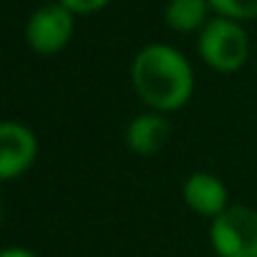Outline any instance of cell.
<instances>
[{"label": "cell", "instance_id": "30bf717a", "mask_svg": "<svg viewBox=\"0 0 257 257\" xmlns=\"http://www.w3.org/2000/svg\"><path fill=\"white\" fill-rule=\"evenodd\" d=\"M61 3L73 13H93V11H101L108 0H61Z\"/></svg>", "mask_w": 257, "mask_h": 257}, {"label": "cell", "instance_id": "ba28073f", "mask_svg": "<svg viewBox=\"0 0 257 257\" xmlns=\"http://www.w3.org/2000/svg\"><path fill=\"white\" fill-rule=\"evenodd\" d=\"M207 0H169L164 8V21L172 31L189 33L204 23Z\"/></svg>", "mask_w": 257, "mask_h": 257}, {"label": "cell", "instance_id": "6da1fadb", "mask_svg": "<svg viewBox=\"0 0 257 257\" xmlns=\"http://www.w3.org/2000/svg\"><path fill=\"white\" fill-rule=\"evenodd\" d=\"M132 86L149 111L169 113L192 98L194 71L177 48L152 43L142 48L132 63Z\"/></svg>", "mask_w": 257, "mask_h": 257}, {"label": "cell", "instance_id": "8fae6325", "mask_svg": "<svg viewBox=\"0 0 257 257\" xmlns=\"http://www.w3.org/2000/svg\"><path fill=\"white\" fill-rule=\"evenodd\" d=\"M0 257H38V254L31 252V249H26V247H6Z\"/></svg>", "mask_w": 257, "mask_h": 257}, {"label": "cell", "instance_id": "7a4b0ae2", "mask_svg": "<svg viewBox=\"0 0 257 257\" xmlns=\"http://www.w3.org/2000/svg\"><path fill=\"white\" fill-rule=\"evenodd\" d=\"M209 242L217 257H257V209L229 204L212 219Z\"/></svg>", "mask_w": 257, "mask_h": 257}, {"label": "cell", "instance_id": "52a82bcc", "mask_svg": "<svg viewBox=\"0 0 257 257\" xmlns=\"http://www.w3.org/2000/svg\"><path fill=\"white\" fill-rule=\"evenodd\" d=\"M172 139V123L164 113L159 111H147L139 113L128 121L123 142L128 147V152H134L139 157H154L159 154L167 142Z\"/></svg>", "mask_w": 257, "mask_h": 257}, {"label": "cell", "instance_id": "277c9868", "mask_svg": "<svg viewBox=\"0 0 257 257\" xmlns=\"http://www.w3.org/2000/svg\"><path fill=\"white\" fill-rule=\"evenodd\" d=\"M26 33L36 53L53 56L63 51L73 36V11H68L63 3H48L31 16Z\"/></svg>", "mask_w": 257, "mask_h": 257}, {"label": "cell", "instance_id": "3957f363", "mask_svg": "<svg viewBox=\"0 0 257 257\" xmlns=\"http://www.w3.org/2000/svg\"><path fill=\"white\" fill-rule=\"evenodd\" d=\"M199 56L209 68L219 73L239 71L249 56L247 33L229 18L209 21L199 36Z\"/></svg>", "mask_w": 257, "mask_h": 257}, {"label": "cell", "instance_id": "8992f818", "mask_svg": "<svg viewBox=\"0 0 257 257\" xmlns=\"http://www.w3.org/2000/svg\"><path fill=\"white\" fill-rule=\"evenodd\" d=\"M184 202L187 207L199 214V217H207V219H214L219 217L227 207H229V192L224 187V182L212 174V172H194L187 177L184 182Z\"/></svg>", "mask_w": 257, "mask_h": 257}, {"label": "cell", "instance_id": "9c48e42d", "mask_svg": "<svg viewBox=\"0 0 257 257\" xmlns=\"http://www.w3.org/2000/svg\"><path fill=\"white\" fill-rule=\"evenodd\" d=\"M209 6L219 11L224 18H254L257 0H209Z\"/></svg>", "mask_w": 257, "mask_h": 257}, {"label": "cell", "instance_id": "5b68a950", "mask_svg": "<svg viewBox=\"0 0 257 257\" xmlns=\"http://www.w3.org/2000/svg\"><path fill=\"white\" fill-rule=\"evenodd\" d=\"M38 157V139L21 121H3L0 126V177L6 182L26 174Z\"/></svg>", "mask_w": 257, "mask_h": 257}]
</instances>
